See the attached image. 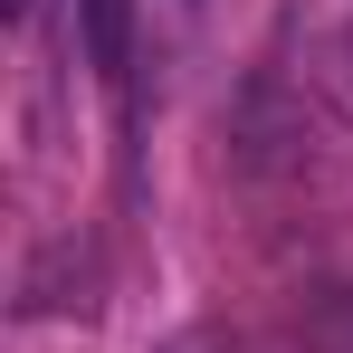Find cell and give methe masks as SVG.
<instances>
[{
  "instance_id": "3957f363",
  "label": "cell",
  "mask_w": 353,
  "mask_h": 353,
  "mask_svg": "<svg viewBox=\"0 0 353 353\" xmlns=\"http://www.w3.org/2000/svg\"><path fill=\"white\" fill-rule=\"evenodd\" d=\"M153 353H248V334H230V325H181V334H163Z\"/></svg>"
},
{
  "instance_id": "7a4b0ae2",
  "label": "cell",
  "mask_w": 353,
  "mask_h": 353,
  "mask_svg": "<svg viewBox=\"0 0 353 353\" xmlns=\"http://www.w3.org/2000/svg\"><path fill=\"white\" fill-rule=\"evenodd\" d=\"M315 96L353 124V19H344V29H325V48H315Z\"/></svg>"
},
{
  "instance_id": "6da1fadb",
  "label": "cell",
  "mask_w": 353,
  "mask_h": 353,
  "mask_svg": "<svg viewBox=\"0 0 353 353\" xmlns=\"http://www.w3.org/2000/svg\"><path fill=\"white\" fill-rule=\"evenodd\" d=\"M77 10H86V67L124 86L134 77V0H77Z\"/></svg>"
}]
</instances>
